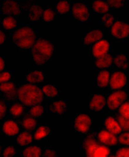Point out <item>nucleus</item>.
<instances>
[{
    "label": "nucleus",
    "instance_id": "0eeeda50",
    "mask_svg": "<svg viewBox=\"0 0 129 157\" xmlns=\"http://www.w3.org/2000/svg\"><path fill=\"white\" fill-rule=\"evenodd\" d=\"M72 14L76 19L81 21H87L89 17L88 9L82 3H76L73 5Z\"/></svg>",
    "mask_w": 129,
    "mask_h": 157
},
{
    "label": "nucleus",
    "instance_id": "58836bf2",
    "mask_svg": "<svg viewBox=\"0 0 129 157\" xmlns=\"http://www.w3.org/2000/svg\"><path fill=\"white\" fill-rule=\"evenodd\" d=\"M55 16V13L51 9H47L44 13V20L47 21H51L54 20Z\"/></svg>",
    "mask_w": 129,
    "mask_h": 157
},
{
    "label": "nucleus",
    "instance_id": "a18cd8bd",
    "mask_svg": "<svg viewBox=\"0 0 129 157\" xmlns=\"http://www.w3.org/2000/svg\"><path fill=\"white\" fill-rule=\"evenodd\" d=\"M6 111H7V107H6L4 101L1 100V101H0V118H1V119L5 117Z\"/></svg>",
    "mask_w": 129,
    "mask_h": 157
},
{
    "label": "nucleus",
    "instance_id": "cd10ccee",
    "mask_svg": "<svg viewBox=\"0 0 129 157\" xmlns=\"http://www.w3.org/2000/svg\"><path fill=\"white\" fill-rule=\"evenodd\" d=\"M57 10L58 13L63 14L68 13L70 9V5L69 3L66 1H61L59 2L57 5Z\"/></svg>",
    "mask_w": 129,
    "mask_h": 157
},
{
    "label": "nucleus",
    "instance_id": "b1692460",
    "mask_svg": "<svg viewBox=\"0 0 129 157\" xmlns=\"http://www.w3.org/2000/svg\"><path fill=\"white\" fill-rule=\"evenodd\" d=\"M32 140V136L29 134L28 132H23L20 134L17 138V142L19 144L20 146H26V145L31 143Z\"/></svg>",
    "mask_w": 129,
    "mask_h": 157
},
{
    "label": "nucleus",
    "instance_id": "423d86ee",
    "mask_svg": "<svg viewBox=\"0 0 129 157\" xmlns=\"http://www.w3.org/2000/svg\"><path fill=\"white\" fill-rule=\"evenodd\" d=\"M111 33L118 39L125 38L129 35V25L121 21H116L112 27Z\"/></svg>",
    "mask_w": 129,
    "mask_h": 157
},
{
    "label": "nucleus",
    "instance_id": "f3484780",
    "mask_svg": "<svg viewBox=\"0 0 129 157\" xmlns=\"http://www.w3.org/2000/svg\"><path fill=\"white\" fill-rule=\"evenodd\" d=\"M44 14V10L38 5H32L30 9L28 16L30 20L37 21L38 20L41 15Z\"/></svg>",
    "mask_w": 129,
    "mask_h": 157
},
{
    "label": "nucleus",
    "instance_id": "aec40b11",
    "mask_svg": "<svg viewBox=\"0 0 129 157\" xmlns=\"http://www.w3.org/2000/svg\"><path fill=\"white\" fill-rule=\"evenodd\" d=\"M93 8L97 13L105 14L108 11V5L102 1H96L93 3Z\"/></svg>",
    "mask_w": 129,
    "mask_h": 157
},
{
    "label": "nucleus",
    "instance_id": "9b49d317",
    "mask_svg": "<svg viewBox=\"0 0 129 157\" xmlns=\"http://www.w3.org/2000/svg\"><path fill=\"white\" fill-rule=\"evenodd\" d=\"M98 138L101 143L108 145V146H114L118 142L116 136L108 131H101L98 134Z\"/></svg>",
    "mask_w": 129,
    "mask_h": 157
},
{
    "label": "nucleus",
    "instance_id": "ddd939ff",
    "mask_svg": "<svg viewBox=\"0 0 129 157\" xmlns=\"http://www.w3.org/2000/svg\"><path fill=\"white\" fill-rule=\"evenodd\" d=\"M105 125L107 129L114 135L120 134L122 130L119 123L116 122L112 117H108L106 119L105 122Z\"/></svg>",
    "mask_w": 129,
    "mask_h": 157
},
{
    "label": "nucleus",
    "instance_id": "6e6552de",
    "mask_svg": "<svg viewBox=\"0 0 129 157\" xmlns=\"http://www.w3.org/2000/svg\"><path fill=\"white\" fill-rule=\"evenodd\" d=\"M127 83V76L121 72H116L112 75L110 86L112 89H119L123 87Z\"/></svg>",
    "mask_w": 129,
    "mask_h": 157
},
{
    "label": "nucleus",
    "instance_id": "7ed1b4c3",
    "mask_svg": "<svg viewBox=\"0 0 129 157\" xmlns=\"http://www.w3.org/2000/svg\"><path fill=\"white\" fill-rule=\"evenodd\" d=\"M12 40L14 44L21 49H30L35 44L36 35L32 29L24 27L17 30L14 33Z\"/></svg>",
    "mask_w": 129,
    "mask_h": 157
},
{
    "label": "nucleus",
    "instance_id": "de8ad7c7",
    "mask_svg": "<svg viewBox=\"0 0 129 157\" xmlns=\"http://www.w3.org/2000/svg\"><path fill=\"white\" fill-rule=\"evenodd\" d=\"M43 156H45V157H55V156H56V153L54 151L47 149Z\"/></svg>",
    "mask_w": 129,
    "mask_h": 157
},
{
    "label": "nucleus",
    "instance_id": "1a4fd4ad",
    "mask_svg": "<svg viewBox=\"0 0 129 157\" xmlns=\"http://www.w3.org/2000/svg\"><path fill=\"white\" fill-rule=\"evenodd\" d=\"M109 44L106 40H101L94 45L93 48V54L95 58H100L107 54L109 49Z\"/></svg>",
    "mask_w": 129,
    "mask_h": 157
},
{
    "label": "nucleus",
    "instance_id": "dca6fc26",
    "mask_svg": "<svg viewBox=\"0 0 129 157\" xmlns=\"http://www.w3.org/2000/svg\"><path fill=\"white\" fill-rule=\"evenodd\" d=\"M113 61L112 56L109 54H106L100 58H98L96 61V65L98 68L103 69L107 68L111 65Z\"/></svg>",
    "mask_w": 129,
    "mask_h": 157
},
{
    "label": "nucleus",
    "instance_id": "473e14b6",
    "mask_svg": "<svg viewBox=\"0 0 129 157\" xmlns=\"http://www.w3.org/2000/svg\"><path fill=\"white\" fill-rule=\"evenodd\" d=\"M101 145H100L97 142L95 143L93 145H91L89 147H88L85 149L86 151V155L88 157H94V154L96 149L99 147Z\"/></svg>",
    "mask_w": 129,
    "mask_h": 157
},
{
    "label": "nucleus",
    "instance_id": "f8f14e48",
    "mask_svg": "<svg viewBox=\"0 0 129 157\" xmlns=\"http://www.w3.org/2000/svg\"><path fill=\"white\" fill-rule=\"evenodd\" d=\"M106 101L103 96L100 94H95L90 102L89 107L90 109L95 111H101L105 105Z\"/></svg>",
    "mask_w": 129,
    "mask_h": 157
},
{
    "label": "nucleus",
    "instance_id": "37998d69",
    "mask_svg": "<svg viewBox=\"0 0 129 157\" xmlns=\"http://www.w3.org/2000/svg\"><path fill=\"white\" fill-rule=\"evenodd\" d=\"M15 149L13 147L9 146L6 148L3 152V156L4 157H11L15 155Z\"/></svg>",
    "mask_w": 129,
    "mask_h": 157
},
{
    "label": "nucleus",
    "instance_id": "2f4dec72",
    "mask_svg": "<svg viewBox=\"0 0 129 157\" xmlns=\"http://www.w3.org/2000/svg\"><path fill=\"white\" fill-rule=\"evenodd\" d=\"M118 121L123 130L129 131V119L121 115L118 117Z\"/></svg>",
    "mask_w": 129,
    "mask_h": 157
},
{
    "label": "nucleus",
    "instance_id": "7c9ffc66",
    "mask_svg": "<svg viewBox=\"0 0 129 157\" xmlns=\"http://www.w3.org/2000/svg\"><path fill=\"white\" fill-rule=\"evenodd\" d=\"M23 125L25 128L28 131L33 130L36 126V121L31 118H26L23 122Z\"/></svg>",
    "mask_w": 129,
    "mask_h": 157
},
{
    "label": "nucleus",
    "instance_id": "e433bc0d",
    "mask_svg": "<svg viewBox=\"0 0 129 157\" xmlns=\"http://www.w3.org/2000/svg\"><path fill=\"white\" fill-rule=\"evenodd\" d=\"M95 143H97V141L95 140V138L93 135H89L85 138L83 143V147L85 150L88 147L91 145H93Z\"/></svg>",
    "mask_w": 129,
    "mask_h": 157
},
{
    "label": "nucleus",
    "instance_id": "c85d7f7f",
    "mask_svg": "<svg viewBox=\"0 0 129 157\" xmlns=\"http://www.w3.org/2000/svg\"><path fill=\"white\" fill-rule=\"evenodd\" d=\"M110 154V150L108 147L100 146L98 147L94 154V157H106L108 156Z\"/></svg>",
    "mask_w": 129,
    "mask_h": 157
},
{
    "label": "nucleus",
    "instance_id": "c756f323",
    "mask_svg": "<svg viewBox=\"0 0 129 157\" xmlns=\"http://www.w3.org/2000/svg\"><path fill=\"white\" fill-rule=\"evenodd\" d=\"M23 111V107L20 104H16L12 105L10 109V113L14 117H19Z\"/></svg>",
    "mask_w": 129,
    "mask_h": 157
},
{
    "label": "nucleus",
    "instance_id": "ea45409f",
    "mask_svg": "<svg viewBox=\"0 0 129 157\" xmlns=\"http://www.w3.org/2000/svg\"><path fill=\"white\" fill-rule=\"evenodd\" d=\"M118 140L121 144L129 146V132H125L123 134H121L119 136Z\"/></svg>",
    "mask_w": 129,
    "mask_h": 157
},
{
    "label": "nucleus",
    "instance_id": "4be33fe9",
    "mask_svg": "<svg viewBox=\"0 0 129 157\" xmlns=\"http://www.w3.org/2000/svg\"><path fill=\"white\" fill-rule=\"evenodd\" d=\"M66 104L63 101H59L54 102L51 105L50 109L53 113H58L59 114H62L65 112Z\"/></svg>",
    "mask_w": 129,
    "mask_h": 157
},
{
    "label": "nucleus",
    "instance_id": "09e8293b",
    "mask_svg": "<svg viewBox=\"0 0 129 157\" xmlns=\"http://www.w3.org/2000/svg\"><path fill=\"white\" fill-rule=\"evenodd\" d=\"M5 39V35L2 31H0V44H3Z\"/></svg>",
    "mask_w": 129,
    "mask_h": 157
},
{
    "label": "nucleus",
    "instance_id": "49530a36",
    "mask_svg": "<svg viewBox=\"0 0 129 157\" xmlns=\"http://www.w3.org/2000/svg\"><path fill=\"white\" fill-rule=\"evenodd\" d=\"M10 75L7 72H3L0 75V82L3 83L5 82H7L10 80Z\"/></svg>",
    "mask_w": 129,
    "mask_h": 157
},
{
    "label": "nucleus",
    "instance_id": "4c0bfd02",
    "mask_svg": "<svg viewBox=\"0 0 129 157\" xmlns=\"http://www.w3.org/2000/svg\"><path fill=\"white\" fill-rule=\"evenodd\" d=\"M15 89V86L13 83L9 82V83H2L0 86V90L4 93H7L10 91V90Z\"/></svg>",
    "mask_w": 129,
    "mask_h": 157
},
{
    "label": "nucleus",
    "instance_id": "f704fd0d",
    "mask_svg": "<svg viewBox=\"0 0 129 157\" xmlns=\"http://www.w3.org/2000/svg\"><path fill=\"white\" fill-rule=\"evenodd\" d=\"M119 111L121 116L129 119V103L126 102V103L122 104Z\"/></svg>",
    "mask_w": 129,
    "mask_h": 157
},
{
    "label": "nucleus",
    "instance_id": "8fccbe9b",
    "mask_svg": "<svg viewBox=\"0 0 129 157\" xmlns=\"http://www.w3.org/2000/svg\"><path fill=\"white\" fill-rule=\"evenodd\" d=\"M5 67V62L2 58H0V71H2Z\"/></svg>",
    "mask_w": 129,
    "mask_h": 157
},
{
    "label": "nucleus",
    "instance_id": "4468645a",
    "mask_svg": "<svg viewBox=\"0 0 129 157\" xmlns=\"http://www.w3.org/2000/svg\"><path fill=\"white\" fill-rule=\"evenodd\" d=\"M103 38V33L100 30H94L90 31L85 36L84 38V44L85 45H90L95 41H99Z\"/></svg>",
    "mask_w": 129,
    "mask_h": 157
},
{
    "label": "nucleus",
    "instance_id": "bb28decb",
    "mask_svg": "<svg viewBox=\"0 0 129 157\" xmlns=\"http://www.w3.org/2000/svg\"><path fill=\"white\" fill-rule=\"evenodd\" d=\"M43 92H44L47 96L49 97H54L58 94V90L56 87H54L51 85H47L44 86L42 89Z\"/></svg>",
    "mask_w": 129,
    "mask_h": 157
},
{
    "label": "nucleus",
    "instance_id": "20e7f679",
    "mask_svg": "<svg viewBox=\"0 0 129 157\" xmlns=\"http://www.w3.org/2000/svg\"><path fill=\"white\" fill-rule=\"evenodd\" d=\"M127 98V94L125 91L119 90L110 94L107 99V105L110 109L115 110L118 108Z\"/></svg>",
    "mask_w": 129,
    "mask_h": 157
},
{
    "label": "nucleus",
    "instance_id": "a19ab883",
    "mask_svg": "<svg viewBox=\"0 0 129 157\" xmlns=\"http://www.w3.org/2000/svg\"><path fill=\"white\" fill-rule=\"evenodd\" d=\"M108 4L112 7L119 9L123 6V2L121 0H108Z\"/></svg>",
    "mask_w": 129,
    "mask_h": 157
},
{
    "label": "nucleus",
    "instance_id": "393cba45",
    "mask_svg": "<svg viewBox=\"0 0 129 157\" xmlns=\"http://www.w3.org/2000/svg\"><path fill=\"white\" fill-rule=\"evenodd\" d=\"M50 129L48 127L41 126L36 131L34 135V138L37 140H40L41 138L47 136L49 134V132H50Z\"/></svg>",
    "mask_w": 129,
    "mask_h": 157
},
{
    "label": "nucleus",
    "instance_id": "c9c22d12",
    "mask_svg": "<svg viewBox=\"0 0 129 157\" xmlns=\"http://www.w3.org/2000/svg\"><path fill=\"white\" fill-rule=\"evenodd\" d=\"M102 21L107 27H110L112 25L114 21V17L110 14H105L102 17Z\"/></svg>",
    "mask_w": 129,
    "mask_h": 157
},
{
    "label": "nucleus",
    "instance_id": "c03bdc74",
    "mask_svg": "<svg viewBox=\"0 0 129 157\" xmlns=\"http://www.w3.org/2000/svg\"><path fill=\"white\" fill-rule=\"evenodd\" d=\"M17 94H18V91H17L15 88L14 89L10 90L9 92L5 93V96L7 98V99L12 100V99H14L16 97Z\"/></svg>",
    "mask_w": 129,
    "mask_h": 157
},
{
    "label": "nucleus",
    "instance_id": "72a5a7b5",
    "mask_svg": "<svg viewBox=\"0 0 129 157\" xmlns=\"http://www.w3.org/2000/svg\"><path fill=\"white\" fill-rule=\"evenodd\" d=\"M44 107H43L41 105H34L31 109H30V112L32 116L34 117H38L41 116V114L44 113Z\"/></svg>",
    "mask_w": 129,
    "mask_h": 157
},
{
    "label": "nucleus",
    "instance_id": "39448f33",
    "mask_svg": "<svg viewBox=\"0 0 129 157\" xmlns=\"http://www.w3.org/2000/svg\"><path fill=\"white\" fill-rule=\"evenodd\" d=\"M92 124L90 118L87 115V114H82L76 118L74 122V128L78 131L85 133L87 132L90 128Z\"/></svg>",
    "mask_w": 129,
    "mask_h": 157
},
{
    "label": "nucleus",
    "instance_id": "79ce46f5",
    "mask_svg": "<svg viewBox=\"0 0 129 157\" xmlns=\"http://www.w3.org/2000/svg\"><path fill=\"white\" fill-rule=\"evenodd\" d=\"M116 156L118 157H129V148L124 147L120 149L116 152Z\"/></svg>",
    "mask_w": 129,
    "mask_h": 157
},
{
    "label": "nucleus",
    "instance_id": "a211bd4d",
    "mask_svg": "<svg viewBox=\"0 0 129 157\" xmlns=\"http://www.w3.org/2000/svg\"><path fill=\"white\" fill-rule=\"evenodd\" d=\"M110 74L107 71H103L100 72L97 78V86L100 87H105L109 82Z\"/></svg>",
    "mask_w": 129,
    "mask_h": 157
},
{
    "label": "nucleus",
    "instance_id": "a878e982",
    "mask_svg": "<svg viewBox=\"0 0 129 157\" xmlns=\"http://www.w3.org/2000/svg\"><path fill=\"white\" fill-rule=\"evenodd\" d=\"M3 25L5 29L10 30L16 27L17 22L13 17L8 16L7 17H5L3 20Z\"/></svg>",
    "mask_w": 129,
    "mask_h": 157
},
{
    "label": "nucleus",
    "instance_id": "9d476101",
    "mask_svg": "<svg viewBox=\"0 0 129 157\" xmlns=\"http://www.w3.org/2000/svg\"><path fill=\"white\" fill-rule=\"evenodd\" d=\"M2 10L5 14H13L17 16L20 14L19 5L16 2L12 1V0H7L3 3Z\"/></svg>",
    "mask_w": 129,
    "mask_h": 157
},
{
    "label": "nucleus",
    "instance_id": "2eb2a0df",
    "mask_svg": "<svg viewBox=\"0 0 129 157\" xmlns=\"http://www.w3.org/2000/svg\"><path fill=\"white\" fill-rule=\"evenodd\" d=\"M3 130L6 135L9 136H14L18 133L19 128L17 124L12 120L5 122L3 126Z\"/></svg>",
    "mask_w": 129,
    "mask_h": 157
},
{
    "label": "nucleus",
    "instance_id": "412c9836",
    "mask_svg": "<svg viewBox=\"0 0 129 157\" xmlns=\"http://www.w3.org/2000/svg\"><path fill=\"white\" fill-rule=\"evenodd\" d=\"M27 80L30 83H39L44 80V76L40 71H34L27 76Z\"/></svg>",
    "mask_w": 129,
    "mask_h": 157
},
{
    "label": "nucleus",
    "instance_id": "6ab92c4d",
    "mask_svg": "<svg viewBox=\"0 0 129 157\" xmlns=\"http://www.w3.org/2000/svg\"><path fill=\"white\" fill-rule=\"evenodd\" d=\"M41 153V151L39 147L30 146L23 151V155L25 157H39Z\"/></svg>",
    "mask_w": 129,
    "mask_h": 157
},
{
    "label": "nucleus",
    "instance_id": "f257e3e1",
    "mask_svg": "<svg viewBox=\"0 0 129 157\" xmlns=\"http://www.w3.org/2000/svg\"><path fill=\"white\" fill-rule=\"evenodd\" d=\"M18 97L27 106H34L40 104L44 99V92L32 84H25L18 89Z\"/></svg>",
    "mask_w": 129,
    "mask_h": 157
},
{
    "label": "nucleus",
    "instance_id": "f03ea898",
    "mask_svg": "<svg viewBox=\"0 0 129 157\" xmlns=\"http://www.w3.org/2000/svg\"><path fill=\"white\" fill-rule=\"evenodd\" d=\"M54 51V46L48 41L39 39L32 47V57L36 63L44 65L51 58Z\"/></svg>",
    "mask_w": 129,
    "mask_h": 157
},
{
    "label": "nucleus",
    "instance_id": "5701e85b",
    "mask_svg": "<svg viewBox=\"0 0 129 157\" xmlns=\"http://www.w3.org/2000/svg\"><path fill=\"white\" fill-rule=\"evenodd\" d=\"M114 64L119 68L123 69H127L128 68V63L127 57L123 54H119L114 59Z\"/></svg>",
    "mask_w": 129,
    "mask_h": 157
}]
</instances>
